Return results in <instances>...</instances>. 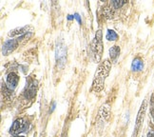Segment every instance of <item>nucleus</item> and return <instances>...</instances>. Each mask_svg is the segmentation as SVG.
<instances>
[{"mask_svg": "<svg viewBox=\"0 0 154 137\" xmlns=\"http://www.w3.org/2000/svg\"><path fill=\"white\" fill-rule=\"evenodd\" d=\"M27 30H28V27H22V28L14 29V31L9 33V36H15V35H17V34H23L24 33H26Z\"/></svg>", "mask_w": 154, "mask_h": 137, "instance_id": "nucleus-10", "label": "nucleus"}, {"mask_svg": "<svg viewBox=\"0 0 154 137\" xmlns=\"http://www.w3.org/2000/svg\"><path fill=\"white\" fill-rule=\"evenodd\" d=\"M28 128V122H26L23 118L16 119V120L13 123L10 129V132L11 134L17 135L20 132H25V129Z\"/></svg>", "mask_w": 154, "mask_h": 137, "instance_id": "nucleus-3", "label": "nucleus"}, {"mask_svg": "<svg viewBox=\"0 0 154 137\" xmlns=\"http://www.w3.org/2000/svg\"><path fill=\"white\" fill-rule=\"evenodd\" d=\"M102 32L98 31L95 34V37L91 44V51H92V55L94 58V61L95 62H100L102 58L103 54V39H102Z\"/></svg>", "mask_w": 154, "mask_h": 137, "instance_id": "nucleus-2", "label": "nucleus"}, {"mask_svg": "<svg viewBox=\"0 0 154 137\" xmlns=\"http://www.w3.org/2000/svg\"><path fill=\"white\" fill-rule=\"evenodd\" d=\"M74 17H75V18H76L77 20H78V22H79V23H81V19H80V17H79V15H78V14H74Z\"/></svg>", "mask_w": 154, "mask_h": 137, "instance_id": "nucleus-14", "label": "nucleus"}, {"mask_svg": "<svg viewBox=\"0 0 154 137\" xmlns=\"http://www.w3.org/2000/svg\"><path fill=\"white\" fill-rule=\"evenodd\" d=\"M144 67V64H143V61L140 60V59H135L132 62V65H131V69L135 71L137 70H141Z\"/></svg>", "mask_w": 154, "mask_h": 137, "instance_id": "nucleus-9", "label": "nucleus"}, {"mask_svg": "<svg viewBox=\"0 0 154 137\" xmlns=\"http://www.w3.org/2000/svg\"><path fill=\"white\" fill-rule=\"evenodd\" d=\"M14 137H24V136H19V135H16V136H14Z\"/></svg>", "mask_w": 154, "mask_h": 137, "instance_id": "nucleus-18", "label": "nucleus"}, {"mask_svg": "<svg viewBox=\"0 0 154 137\" xmlns=\"http://www.w3.org/2000/svg\"><path fill=\"white\" fill-rule=\"evenodd\" d=\"M106 38L109 41H116L118 39V34L114 31H112V30H109L108 33H106Z\"/></svg>", "mask_w": 154, "mask_h": 137, "instance_id": "nucleus-11", "label": "nucleus"}, {"mask_svg": "<svg viewBox=\"0 0 154 137\" xmlns=\"http://www.w3.org/2000/svg\"><path fill=\"white\" fill-rule=\"evenodd\" d=\"M18 46V40L17 39H10L6 41L2 48V52L4 55H9L11 52H13Z\"/></svg>", "mask_w": 154, "mask_h": 137, "instance_id": "nucleus-4", "label": "nucleus"}, {"mask_svg": "<svg viewBox=\"0 0 154 137\" xmlns=\"http://www.w3.org/2000/svg\"><path fill=\"white\" fill-rule=\"evenodd\" d=\"M25 94H26V97H33L35 95V88H34V85H29V87L27 88V90L25 92Z\"/></svg>", "mask_w": 154, "mask_h": 137, "instance_id": "nucleus-12", "label": "nucleus"}, {"mask_svg": "<svg viewBox=\"0 0 154 137\" xmlns=\"http://www.w3.org/2000/svg\"><path fill=\"white\" fill-rule=\"evenodd\" d=\"M18 81H19V77L16 73H11L7 75V84L11 90H14V89L17 86Z\"/></svg>", "mask_w": 154, "mask_h": 137, "instance_id": "nucleus-5", "label": "nucleus"}, {"mask_svg": "<svg viewBox=\"0 0 154 137\" xmlns=\"http://www.w3.org/2000/svg\"><path fill=\"white\" fill-rule=\"evenodd\" d=\"M68 18H69V19H72V15H69Z\"/></svg>", "mask_w": 154, "mask_h": 137, "instance_id": "nucleus-17", "label": "nucleus"}, {"mask_svg": "<svg viewBox=\"0 0 154 137\" xmlns=\"http://www.w3.org/2000/svg\"><path fill=\"white\" fill-rule=\"evenodd\" d=\"M110 69H111V63L108 59L103 61L99 65L92 82V91L94 92H99L104 89L105 81L109 73Z\"/></svg>", "mask_w": 154, "mask_h": 137, "instance_id": "nucleus-1", "label": "nucleus"}, {"mask_svg": "<svg viewBox=\"0 0 154 137\" xmlns=\"http://www.w3.org/2000/svg\"><path fill=\"white\" fill-rule=\"evenodd\" d=\"M146 101L145 100L143 104H142L141 109L138 112V115H137V119H136V129H138L140 125L142 124L144 120V117H145V114H146Z\"/></svg>", "mask_w": 154, "mask_h": 137, "instance_id": "nucleus-6", "label": "nucleus"}, {"mask_svg": "<svg viewBox=\"0 0 154 137\" xmlns=\"http://www.w3.org/2000/svg\"><path fill=\"white\" fill-rule=\"evenodd\" d=\"M120 53V48L118 46H113L109 49V55L112 60H115Z\"/></svg>", "mask_w": 154, "mask_h": 137, "instance_id": "nucleus-8", "label": "nucleus"}, {"mask_svg": "<svg viewBox=\"0 0 154 137\" xmlns=\"http://www.w3.org/2000/svg\"><path fill=\"white\" fill-rule=\"evenodd\" d=\"M62 137H66V136H65V134H64V135H63V136H62Z\"/></svg>", "mask_w": 154, "mask_h": 137, "instance_id": "nucleus-19", "label": "nucleus"}, {"mask_svg": "<svg viewBox=\"0 0 154 137\" xmlns=\"http://www.w3.org/2000/svg\"><path fill=\"white\" fill-rule=\"evenodd\" d=\"M151 115H152V117L154 119V109H152V111H151Z\"/></svg>", "mask_w": 154, "mask_h": 137, "instance_id": "nucleus-15", "label": "nucleus"}, {"mask_svg": "<svg viewBox=\"0 0 154 137\" xmlns=\"http://www.w3.org/2000/svg\"><path fill=\"white\" fill-rule=\"evenodd\" d=\"M149 137H154V132L153 133H149Z\"/></svg>", "mask_w": 154, "mask_h": 137, "instance_id": "nucleus-16", "label": "nucleus"}, {"mask_svg": "<svg viewBox=\"0 0 154 137\" xmlns=\"http://www.w3.org/2000/svg\"><path fill=\"white\" fill-rule=\"evenodd\" d=\"M65 57H66V49H65L64 46H57V50H56V59L57 61H64Z\"/></svg>", "mask_w": 154, "mask_h": 137, "instance_id": "nucleus-7", "label": "nucleus"}, {"mask_svg": "<svg viewBox=\"0 0 154 137\" xmlns=\"http://www.w3.org/2000/svg\"><path fill=\"white\" fill-rule=\"evenodd\" d=\"M126 3V1L125 0H114L113 2H112V4H113V6H114V8L115 9H119V8H121L122 6Z\"/></svg>", "mask_w": 154, "mask_h": 137, "instance_id": "nucleus-13", "label": "nucleus"}]
</instances>
